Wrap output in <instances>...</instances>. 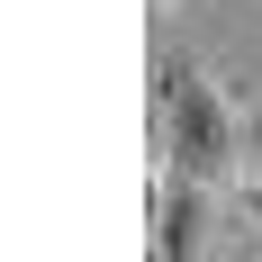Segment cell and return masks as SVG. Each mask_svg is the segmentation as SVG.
<instances>
[{"label":"cell","instance_id":"obj_4","mask_svg":"<svg viewBox=\"0 0 262 262\" xmlns=\"http://www.w3.org/2000/svg\"><path fill=\"white\" fill-rule=\"evenodd\" d=\"M163 9H172V0H163Z\"/></svg>","mask_w":262,"mask_h":262},{"label":"cell","instance_id":"obj_1","mask_svg":"<svg viewBox=\"0 0 262 262\" xmlns=\"http://www.w3.org/2000/svg\"><path fill=\"white\" fill-rule=\"evenodd\" d=\"M154 118H163V163L154 172H181V181L226 190L244 163V108L217 91L181 46H154Z\"/></svg>","mask_w":262,"mask_h":262},{"label":"cell","instance_id":"obj_3","mask_svg":"<svg viewBox=\"0 0 262 262\" xmlns=\"http://www.w3.org/2000/svg\"><path fill=\"white\" fill-rule=\"evenodd\" d=\"M244 217H253V226H262V181H244Z\"/></svg>","mask_w":262,"mask_h":262},{"label":"cell","instance_id":"obj_2","mask_svg":"<svg viewBox=\"0 0 262 262\" xmlns=\"http://www.w3.org/2000/svg\"><path fill=\"white\" fill-rule=\"evenodd\" d=\"M208 244V181L154 172V262H199Z\"/></svg>","mask_w":262,"mask_h":262}]
</instances>
